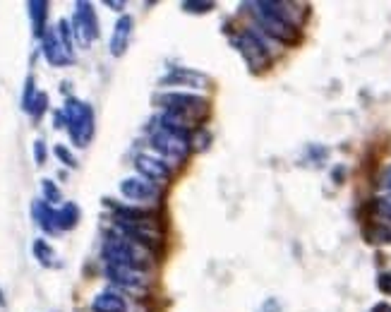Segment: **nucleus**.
I'll return each instance as SVG.
<instances>
[{
  "label": "nucleus",
  "mask_w": 391,
  "mask_h": 312,
  "mask_svg": "<svg viewBox=\"0 0 391 312\" xmlns=\"http://www.w3.org/2000/svg\"><path fill=\"white\" fill-rule=\"evenodd\" d=\"M103 5H106V8H111V10H115V12L125 10V3H123V0H103Z\"/></svg>",
  "instance_id": "31"
},
{
  "label": "nucleus",
  "mask_w": 391,
  "mask_h": 312,
  "mask_svg": "<svg viewBox=\"0 0 391 312\" xmlns=\"http://www.w3.org/2000/svg\"><path fill=\"white\" fill-rule=\"evenodd\" d=\"M46 110H48V94L39 92V94H37V99H34L32 106H29L27 113L32 115V120H41V115L46 113Z\"/></svg>",
  "instance_id": "23"
},
{
  "label": "nucleus",
  "mask_w": 391,
  "mask_h": 312,
  "mask_svg": "<svg viewBox=\"0 0 391 312\" xmlns=\"http://www.w3.org/2000/svg\"><path fill=\"white\" fill-rule=\"evenodd\" d=\"M372 312H391V305H387V303H379L377 308H374Z\"/></svg>",
  "instance_id": "33"
},
{
  "label": "nucleus",
  "mask_w": 391,
  "mask_h": 312,
  "mask_svg": "<svg viewBox=\"0 0 391 312\" xmlns=\"http://www.w3.org/2000/svg\"><path fill=\"white\" fill-rule=\"evenodd\" d=\"M106 279L111 281L115 289L128 291V293H142L149 286V276L144 271H134L128 269V266H115V264H106Z\"/></svg>",
  "instance_id": "8"
},
{
  "label": "nucleus",
  "mask_w": 391,
  "mask_h": 312,
  "mask_svg": "<svg viewBox=\"0 0 391 312\" xmlns=\"http://www.w3.org/2000/svg\"><path fill=\"white\" fill-rule=\"evenodd\" d=\"M154 104L161 106L166 113H175L190 123H199L209 113V101L199 94L190 92H161L154 97Z\"/></svg>",
  "instance_id": "6"
},
{
  "label": "nucleus",
  "mask_w": 391,
  "mask_h": 312,
  "mask_svg": "<svg viewBox=\"0 0 391 312\" xmlns=\"http://www.w3.org/2000/svg\"><path fill=\"white\" fill-rule=\"evenodd\" d=\"M46 159H48L46 142H43V139H37V142H34V161H37L39 166H43L46 164Z\"/></svg>",
  "instance_id": "26"
},
{
  "label": "nucleus",
  "mask_w": 391,
  "mask_h": 312,
  "mask_svg": "<svg viewBox=\"0 0 391 312\" xmlns=\"http://www.w3.org/2000/svg\"><path fill=\"white\" fill-rule=\"evenodd\" d=\"M343 175H345V168H343V166L334 168V180H336V183H341V180H343Z\"/></svg>",
  "instance_id": "32"
},
{
  "label": "nucleus",
  "mask_w": 391,
  "mask_h": 312,
  "mask_svg": "<svg viewBox=\"0 0 391 312\" xmlns=\"http://www.w3.org/2000/svg\"><path fill=\"white\" fill-rule=\"evenodd\" d=\"M377 188H382V190H387V193H391V164L384 166V168L379 170V175H377Z\"/></svg>",
  "instance_id": "27"
},
{
  "label": "nucleus",
  "mask_w": 391,
  "mask_h": 312,
  "mask_svg": "<svg viewBox=\"0 0 391 312\" xmlns=\"http://www.w3.org/2000/svg\"><path fill=\"white\" fill-rule=\"evenodd\" d=\"M248 17L252 19V27H257L264 37H269L274 43H285V46H293L300 41V29L293 27L290 22H285L283 17H279L272 8H269L267 0H257V3H245L243 5ZM240 8V10H243Z\"/></svg>",
  "instance_id": "2"
},
{
  "label": "nucleus",
  "mask_w": 391,
  "mask_h": 312,
  "mask_svg": "<svg viewBox=\"0 0 391 312\" xmlns=\"http://www.w3.org/2000/svg\"><path fill=\"white\" fill-rule=\"evenodd\" d=\"M308 154H310V159L314 161V164H319V161H324L329 156V149H324V147H317V144H312V147H308Z\"/></svg>",
  "instance_id": "28"
},
{
  "label": "nucleus",
  "mask_w": 391,
  "mask_h": 312,
  "mask_svg": "<svg viewBox=\"0 0 391 312\" xmlns=\"http://www.w3.org/2000/svg\"><path fill=\"white\" fill-rule=\"evenodd\" d=\"M32 253H34V257L39 260V264L46 266V269H53V266H60L56 250H53V245L48 243V240L37 238V240H34V245H32Z\"/></svg>",
  "instance_id": "18"
},
{
  "label": "nucleus",
  "mask_w": 391,
  "mask_h": 312,
  "mask_svg": "<svg viewBox=\"0 0 391 312\" xmlns=\"http://www.w3.org/2000/svg\"><path fill=\"white\" fill-rule=\"evenodd\" d=\"M70 24H72L74 41L82 48H89L99 39V34H101L97 10H94V5L87 3V0H77V3H74V14L72 19H70Z\"/></svg>",
  "instance_id": "7"
},
{
  "label": "nucleus",
  "mask_w": 391,
  "mask_h": 312,
  "mask_svg": "<svg viewBox=\"0 0 391 312\" xmlns=\"http://www.w3.org/2000/svg\"><path fill=\"white\" fill-rule=\"evenodd\" d=\"M48 8L51 5L46 0H29L27 3V12H29V19H32V32L37 39H43L48 29Z\"/></svg>",
  "instance_id": "16"
},
{
  "label": "nucleus",
  "mask_w": 391,
  "mask_h": 312,
  "mask_svg": "<svg viewBox=\"0 0 391 312\" xmlns=\"http://www.w3.org/2000/svg\"><path fill=\"white\" fill-rule=\"evenodd\" d=\"M92 312H128V300H125V295L120 291L106 289L94 295Z\"/></svg>",
  "instance_id": "14"
},
{
  "label": "nucleus",
  "mask_w": 391,
  "mask_h": 312,
  "mask_svg": "<svg viewBox=\"0 0 391 312\" xmlns=\"http://www.w3.org/2000/svg\"><path fill=\"white\" fill-rule=\"evenodd\" d=\"M32 216H34V221H37V226L43 231V233H48V235L60 233L58 221H56V207H51L48 202L37 199V202L32 204Z\"/></svg>",
  "instance_id": "15"
},
{
  "label": "nucleus",
  "mask_w": 391,
  "mask_h": 312,
  "mask_svg": "<svg viewBox=\"0 0 391 312\" xmlns=\"http://www.w3.org/2000/svg\"><path fill=\"white\" fill-rule=\"evenodd\" d=\"M134 168H137V175L147 178L149 183L159 185V188L170 183V178H173V170H170L166 161L152 154H139L137 159H134Z\"/></svg>",
  "instance_id": "10"
},
{
  "label": "nucleus",
  "mask_w": 391,
  "mask_h": 312,
  "mask_svg": "<svg viewBox=\"0 0 391 312\" xmlns=\"http://www.w3.org/2000/svg\"><path fill=\"white\" fill-rule=\"evenodd\" d=\"M149 142H152L154 154L166 161L168 166L183 164L192 152V133L166 128L157 118L152 120V128H149Z\"/></svg>",
  "instance_id": "3"
},
{
  "label": "nucleus",
  "mask_w": 391,
  "mask_h": 312,
  "mask_svg": "<svg viewBox=\"0 0 391 312\" xmlns=\"http://www.w3.org/2000/svg\"><path fill=\"white\" fill-rule=\"evenodd\" d=\"M363 235H365V240L372 245H387V243H391V226L379 224V221H370V224L363 228Z\"/></svg>",
  "instance_id": "19"
},
{
  "label": "nucleus",
  "mask_w": 391,
  "mask_h": 312,
  "mask_svg": "<svg viewBox=\"0 0 391 312\" xmlns=\"http://www.w3.org/2000/svg\"><path fill=\"white\" fill-rule=\"evenodd\" d=\"M53 154H56L60 164H65V166H68V168H77V166H79V164H77V159H74V154L70 152V149L65 147V144H56Z\"/></svg>",
  "instance_id": "25"
},
{
  "label": "nucleus",
  "mask_w": 391,
  "mask_h": 312,
  "mask_svg": "<svg viewBox=\"0 0 391 312\" xmlns=\"http://www.w3.org/2000/svg\"><path fill=\"white\" fill-rule=\"evenodd\" d=\"M259 312H281L279 300H277V298H267V300H264V305H262V310H259Z\"/></svg>",
  "instance_id": "30"
},
{
  "label": "nucleus",
  "mask_w": 391,
  "mask_h": 312,
  "mask_svg": "<svg viewBox=\"0 0 391 312\" xmlns=\"http://www.w3.org/2000/svg\"><path fill=\"white\" fill-rule=\"evenodd\" d=\"M101 257L106 264H115V266H128V269L134 271H144L147 274L152 269V262L157 255L149 253L144 245L134 243L132 238L123 233H111L101 245Z\"/></svg>",
  "instance_id": "1"
},
{
  "label": "nucleus",
  "mask_w": 391,
  "mask_h": 312,
  "mask_svg": "<svg viewBox=\"0 0 391 312\" xmlns=\"http://www.w3.org/2000/svg\"><path fill=\"white\" fill-rule=\"evenodd\" d=\"M132 27H134V19L130 14H120L118 22L113 27L111 34V41H108V48H111V55L120 58L130 46V39H132Z\"/></svg>",
  "instance_id": "12"
},
{
  "label": "nucleus",
  "mask_w": 391,
  "mask_h": 312,
  "mask_svg": "<svg viewBox=\"0 0 391 312\" xmlns=\"http://www.w3.org/2000/svg\"><path fill=\"white\" fill-rule=\"evenodd\" d=\"M37 82H34V75H29L27 82H24V94H22V110L27 113L29 106H32V101L37 99Z\"/></svg>",
  "instance_id": "24"
},
{
  "label": "nucleus",
  "mask_w": 391,
  "mask_h": 312,
  "mask_svg": "<svg viewBox=\"0 0 391 312\" xmlns=\"http://www.w3.org/2000/svg\"><path fill=\"white\" fill-rule=\"evenodd\" d=\"M0 305H5V295H3V291H0Z\"/></svg>",
  "instance_id": "34"
},
{
  "label": "nucleus",
  "mask_w": 391,
  "mask_h": 312,
  "mask_svg": "<svg viewBox=\"0 0 391 312\" xmlns=\"http://www.w3.org/2000/svg\"><path fill=\"white\" fill-rule=\"evenodd\" d=\"M161 84H170V87H192V89H207L209 79L202 72H194L188 68H173L166 77L161 79Z\"/></svg>",
  "instance_id": "13"
},
{
  "label": "nucleus",
  "mask_w": 391,
  "mask_h": 312,
  "mask_svg": "<svg viewBox=\"0 0 391 312\" xmlns=\"http://www.w3.org/2000/svg\"><path fill=\"white\" fill-rule=\"evenodd\" d=\"M79 216H82V211H79V207L74 202L60 204V207L56 209V221H58V231H60V233H63V231L77 228Z\"/></svg>",
  "instance_id": "17"
},
{
  "label": "nucleus",
  "mask_w": 391,
  "mask_h": 312,
  "mask_svg": "<svg viewBox=\"0 0 391 312\" xmlns=\"http://www.w3.org/2000/svg\"><path fill=\"white\" fill-rule=\"evenodd\" d=\"M63 115V128H68V135L74 147H87L94 139V108L87 101L79 99H68L60 108Z\"/></svg>",
  "instance_id": "5"
},
{
  "label": "nucleus",
  "mask_w": 391,
  "mask_h": 312,
  "mask_svg": "<svg viewBox=\"0 0 391 312\" xmlns=\"http://www.w3.org/2000/svg\"><path fill=\"white\" fill-rule=\"evenodd\" d=\"M180 8H183L185 12L204 14V12H212V10L217 8V3H214V0H183Z\"/></svg>",
  "instance_id": "22"
},
{
  "label": "nucleus",
  "mask_w": 391,
  "mask_h": 312,
  "mask_svg": "<svg viewBox=\"0 0 391 312\" xmlns=\"http://www.w3.org/2000/svg\"><path fill=\"white\" fill-rule=\"evenodd\" d=\"M377 286H379V291H382V293L391 295V274H379Z\"/></svg>",
  "instance_id": "29"
},
{
  "label": "nucleus",
  "mask_w": 391,
  "mask_h": 312,
  "mask_svg": "<svg viewBox=\"0 0 391 312\" xmlns=\"http://www.w3.org/2000/svg\"><path fill=\"white\" fill-rule=\"evenodd\" d=\"M41 53L43 58H46V63L53 65V68H65V65L74 63V51H70V48L60 41L58 29H51V27L46 29V34H43L41 39Z\"/></svg>",
  "instance_id": "11"
},
{
  "label": "nucleus",
  "mask_w": 391,
  "mask_h": 312,
  "mask_svg": "<svg viewBox=\"0 0 391 312\" xmlns=\"http://www.w3.org/2000/svg\"><path fill=\"white\" fill-rule=\"evenodd\" d=\"M120 195L130 202H139V204H149L161 199V188L154 183H149L142 175H132V178L120 180Z\"/></svg>",
  "instance_id": "9"
},
{
  "label": "nucleus",
  "mask_w": 391,
  "mask_h": 312,
  "mask_svg": "<svg viewBox=\"0 0 391 312\" xmlns=\"http://www.w3.org/2000/svg\"><path fill=\"white\" fill-rule=\"evenodd\" d=\"M41 193H43V202H48L51 207H56V204L63 202V193H60V188L51 178L41 180Z\"/></svg>",
  "instance_id": "21"
},
{
  "label": "nucleus",
  "mask_w": 391,
  "mask_h": 312,
  "mask_svg": "<svg viewBox=\"0 0 391 312\" xmlns=\"http://www.w3.org/2000/svg\"><path fill=\"white\" fill-rule=\"evenodd\" d=\"M370 209H372L374 219H379V224H391V193L374 197L370 202Z\"/></svg>",
  "instance_id": "20"
},
{
  "label": "nucleus",
  "mask_w": 391,
  "mask_h": 312,
  "mask_svg": "<svg viewBox=\"0 0 391 312\" xmlns=\"http://www.w3.org/2000/svg\"><path fill=\"white\" fill-rule=\"evenodd\" d=\"M230 41L238 48V53L245 58V63L259 72V70H267L274 60V41L269 37H264L257 27H240L235 34H230Z\"/></svg>",
  "instance_id": "4"
}]
</instances>
